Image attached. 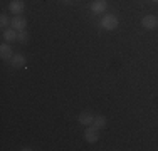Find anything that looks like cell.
I'll use <instances>...</instances> for the list:
<instances>
[{
    "instance_id": "obj_1",
    "label": "cell",
    "mask_w": 158,
    "mask_h": 151,
    "mask_svg": "<svg viewBox=\"0 0 158 151\" xmlns=\"http://www.w3.org/2000/svg\"><path fill=\"white\" fill-rule=\"evenodd\" d=\"M118 24H119L118 17H116V15H113V14L104 15L103 20H101V27L106 29V30H114L116 27H118Z\"/></svg>"
},
{
    "instance_id": "obj_2",
    "label": "cell",
    "mask_w": 158,
    "mask_h": 151,
    "mask_svg": "<svg viewBox=\"0 0 158 151\" xmlns=\"http://www.w3.org/2000/svg\"><path fill=\"white\" fill-rule=\"evenodd\" d=\"M98 131H99V129H98L96 126H93V124H91V126H88V128H86V131H84V139L88 143H96L98 139H99Z\"/></svg>"
},
{
    "instance_id": "obj_3",
    "label": "cell",
    "mask_w": 158,
    "mask_h": 151,
    "mask_svg": "<svg viewBox=\"0 0 158 151\" xmlns=\"http://www.w3.org/2000/svg\"><path fill=\"white\" fill-rule=\"evenodd\" d=\"M141 25L148 30L156 29L158 27V17H155V15H145V17L141 18Z\"/></svg>"
},
{
    "instance_id": "obj_4",
    "label": "cell",
    "mask_w": 158,
    "mask_h": 151,
    "mask_svg": "<svg viewBox=\"0 0 158 151\" xmlns=\"http://www.w3.org/2000/svg\"><path fill=\"white\" fill-rule=\"evenodd\" d=\"M108 9V3L106 0H94V2L91 3V10L94 14H104Z\"/></svg>"
},
{
    "instance_id": "obj_5",
    "label": "cell",
    "mask_w": 158,
    "mask_h": 151,
    "mask_svg": "<svg viewBox=\"0 0 158 151\" xmlns=\"http://www.w3.org/2000/svg\"><path fill=\"white\" fill-rule=\"evenodd\" d=\"M24 9H25V3L22 2V0H12V2L9 3V10L12 14H22L24 12Z\"/></svg>"
},
{
    "instance_id": "obj_6",
    "label": "cell",
    "mask_w": 158,
    "mask_h": 151,
    "mask_svg": "<svg viewBox=\"0 0 158 151\" xmlns=\"http://www.w3.org/2000/svg\"><path fill=\"white\" fill-rule=\"evenodd\" d=\"M0 57H2L3 60L14 57V51H12V47H10L9 42H5V44L0 45Z\"/></svg>"
},
{
    "instance_id": "obj_7",
    "label": "cell",
    "mask_w": 158,
    "mask_h": 151,
    "mask_svg": "<svg viewBox=\"0 0 158 151\" xmlns=\"http://www.w3.org/2000/svg\"><path fill=\"white\" fill-rule=\"evenodd\" d=\"M93 121H94V114H93L91 111H82L81 114H79V123L84 124V126H91Z\"/></svg>"
},
{
    "instance_id": "obj_8",
    "label": "cell",
    "mask_w": 158,
    "mask_h": 151,
    "mask_svg": "<svg viewBox=\"0 0 158 151\" xmlns=\"http://www.w3.org/2000/svg\"><path fill=\"white\" fill-rule=\"evenodd\" d=\"M12 27L15 30H25V27H27V20H25L24 17H20V15H15V17L12 18Z\"/></svg>"
},
{
    "instance_id": "obj_9",
    "label": "cell",
    "mask_w": 158,
    "mask_h": 151,
    "mask_svg": "<svg viewBox=\"0 0 158 151\" xmlns=\"http://www.w3.org/2000/svg\"><path fill=\"white\" fill-rule=\"evenodd\" d=\"M10 62H12L14 67H24L25 64H27V59H25V55H22V54H15L12 59H10Z\"/></svg>"
},
{
    "instance_id": "obj_10",
    "label": "cell",
    "mask_w": 158,
    "mask_h": 151,
    "mask_svg": "<svg viewBox=\"0 0 158 151\" xmlns=\"http://www.w3.org/2000/svg\"><path fill=\"white\" fill-rule=\"evenodd\" d=\"M17 34L19 32H15L14 29H5L3 30V40H7V42H12V40H17Z\"/></svg>"
},
{
    "instance_id": "obj_11",
    "label": "cell",
    "mask_w": 158,
    "mask_h": 151,
    "mask_svg": "<svg viewBox=\"0 0 158 151\" xmlns=\"http://www.w3.org/2000/svg\"><path fill=\"white\" fill-rule=\"evenodd\" d=\"M93 126H96L98 129L106 126V118L104 116H94V121H93Z\"/></svg>"
},
{
    "instance_id": "obj_12",
    "label": "cell",
    "mask_w": 158,
    "mask_h": 151,
    "mask_svg": "<svg viewBox=\"0 0 158 151\" xmlns=\"http://www.w3.org/2000/svg\"><path fill=\"white\" fill-rule=\"evenodd\" d=\"M17 40H19V42H22V44H27L29 42V32H27V30H19Z\"/></svg>"
},
{
    "instance_id": "obj_13",
    "label": "cell",
    "mask_w": 158,
    "mask_h": 151,
    "mask_svg": "<svg viewBox=\"0 0 158 151\" xmlns=\"http://www.w3.org/2000/svg\"><path fill=\"white\" fill-rule=\"evenodd\" d=\"M10 24H12V22H10V18L7 17L5 14H3L2 17H0V25H2V27H9Z\"/></svg>"
},
{
    "instance_id": "obj_14",
    "label": "cell",
    "mask_w": 158,
    "mask_h": 151,
    "mask_svg": "<svg viewBox=\"0 0 158 151\" xmlns=\"http://www.w3.org/2000/svg\"><path fill=\"white\" fill-rule=\"evenodd\" d=\"M62 2H66V3H67V2H69V0H62Z\"/></svg>"
},
{
    "instance_id": "obj_15",
    "label": "cell",
    "mask_w": 158,
    "mask_h": 151,
    "mask_svg": "<svg viewBox=\"0 0 158 151\" xmlns=\"http://www.w3.org/2000/svg\"><path fill=\"white\" fill-rule=\"evenodd\" d=\"M153 2H158V0H153Z\"/></svg>"
}]
</instances>
